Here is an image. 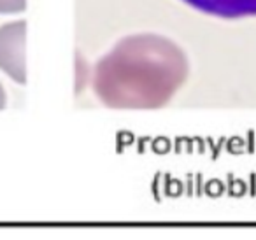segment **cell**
Returning a JSON list of instances; mask_svg holds the SVG:
<instances>
[{
    "instance_id": "6da1fadb",
    "label": "cell",
    "mask_w": 256,
    "mask_h": 240,
    "mask_svg": "<svg viewBox=\"0 0 256 240\" xmlns=\"http://www.w3.org/2000/svg\"><path fill=\"white\" fill-rule=\"evenodd\" d=\"M25 22L0 26V68L20 84H25Z\"/></svg>"
},
{
    "instance_id": "7a4b0ae2",
    "label": "cell",
    "mask_w": 256,
    "mask_h": 240,
    "mask_svg": "<svg viewBox=\"0 0 256 240\" xmlns=\"http://www.w3.org/2000/svg\"><path fill=\"white\" fill-rule=\"evenodd\" d=\"M198 11L224 20L256 16V0H184Z\"/></svg>"
},
{
    "instance_id": "3957f363",
    "label": "cell",
    "mask_w": 256,
    "mask_h": 240,
    "mask_svg": "<svg viewBox=\"0 0 256 240\" xmlns=\"http://www.w3.org/2000/svg\"><path fill=\"white\" fill-rule=\"evenodd\" d=\"M26 0H0V14H12V12L25 11Z\"/></svg>"
},
{
    "instance_id": "277c9868",
    "label": "cell",
    "mask_w": 256,
    "mask_h": 240,
    "mask_svg": "<svg viewBox=\"0 0 256 240\" xmlns=\"http://www.w3.org/2000/svg\"><path fill=\"white\" fill-rule=\"evenodd\" d=\"M6 104H8V96H6V92H4V86L0 84V109H4Z\"/></svg>"
}]
</instances>
